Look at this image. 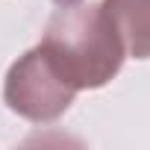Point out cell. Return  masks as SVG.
Returning a JSON list of instances; mask_svg holds the SVG:
<instances>
[{
  "instance_id": "cell-1",
  "label": "cell",
  "mask_w": 150,
  "mask_h": 150,
  "mask_svg": "<svg viewBox=\"0 0 150 150\" xmlns=\"http://www.w3.org/2000/svg\"><path fill=\"white\" fill-rule=\"evenodd\" d=\"M41 44L80 91L106 86L121 71L127 56L109 9L103 3L83 0L62 6L47 21Z\"/></svg>"
},
{
  "instance_id": "cell-2",
  "label": "cell",
  "mask_w": 150,
  "mask_h": 150,
  "mask_svg": "<svg viewBox=\"0 0 150 150\" xmlns=\"http://www.w3.org/2000/svg\"><path fill=\"white\" fill-rule=\"evenodd\" d=\"M77 86L68 80V74L56 65L50 50L44 44L27 50L6 74L3 83V100L6 106L35 124L56 121L65 115L77 97Z\"/></svg>"
},
{
  "instance_id": "cell-3",
  "label": "cell",
  "mask_w": 150,
  "mask_h": 150,
  "mask_svg": "<svg viewBox=\"0 0 150 150\" xmlns=\"http://www.w3.org/2000/svg\"><path fill=\"white\" fill-rule=\"evenodd\" d=\"M127 56L150 59V0H103Z\"/></svg>"
},
{
  "instance_id": "cell-4",
  "label": "cell",
  "mask_w": 150,
  "mask_h": 150,
  "mask_svg": "<svg viewBox=\"0 0 150 150\" xmlns=\"http://www.w3.org/2000/svg\"><path fill=\"white\" fill-rule=\"evenodd\" d=\"M53 3H59V6H71V3H80V0H53Z\"/></svg>"
}]
</instances>
